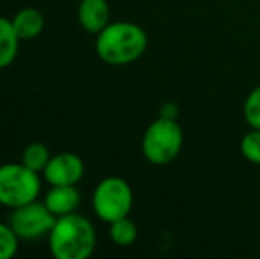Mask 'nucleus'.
<instances>
[{
    "label": "nucleus",
    "mask_w": 260,
    "mask_h": 259,
    "mask_svg": "<svg viewBox=\"0 0 260 259\" xmlns=\"http://www.w3.org/2000/svg\"><path fill=\"white\" fill-rule=\"evenodd\" d=\"M147 32L131 21H110L96 34V53L110 66H126L138 61L147 50Z\"/></svg>",
    "instance_id": "obj_1"
},
{
    "label": "nucleus",
    "mask_w": 260,
    "mask_h": 259,
    "mask_svg": "<svg viewBox=\"0 0 260 259\" xmlns=\"http://www.w3.org/2000/svg\"><path fill=\"white\" fill-rule=\"evenodd\" d=\"M96 243L92 222L76 211L57 217L48 235L50 252L55 259H87L96 250Z\"/></svg>",
    "instance_id": "obj_2"
},
{
    "label": "nucleus",
    "mask_w": 260,
    "mask_h": 259,
    "mask_svg": "<svg viewBox=\"0 0 260 259\" xmlns=\"http://www.w3.org/2000/svg\"><path fill=\"white\" fill-rule=\"evenodd\" d=\"M182 142L184 135L175 118L161 116L145 130L142 138V153L152 165H168L179 156Z\"/></svg>",
    "instance_id": "obj_3"
},
{
    "label": "nucleus",
    "mask_w": 260,
    "mask_h": 259,
    "mask_svg": "<svg viewBox=\"0 0 260 259\" xmlns=\"http://www.w3.org/2000/svg\"><path fill=\"white\" fill-rule=\"evenodd\" d=\"M41 180L39 174L23 163L0 165V204L9 210L39 199Z\"/></svg>",
    "instance_id": "obj_4"
},
{
    "label": "nucleus",
    "mask_w": 260,
    "mask_h": 259,
    "mask_svg": "<svg viewBox=\"0 0 260 259\" xmlns=\"http://www.w3.org/2000/svg\"><path fill=\"white\" fill-rule=\"evenodd\" d=\"M131 208H133V190L122 178L108 176L94 188L92 210L96 217L106 224L127 217Z\"/></svg>",
    "instance_id": "obj_5"
},
{
    "label": "nucleus",
    "mask_w": 260,
    "mask_h": 259,
    "mask_svg": "<svg viewBox=\"0 0 260 259\" xmlns=\"http://www.w3.org/2000/svg\"><path fill=\"white\" fill-rule=\"evenodd\" d=\"M57 217L48 210V206L38 199L23 206L13 208L7 218V224L13 227L20 240H39L48 238Z\"/></svg>",
    "instance_id": "obj_6"
},
{
    "label": "nucleus",
    "mask_w": 260,
    "mask_h": 259,
    "mask_svg": "<svg viewBox=\"0 0 260 259\" xmlns=\"http://www.w3.org/2000/svg\"><path fill=\"white\" fill-rule=\"evenodd\" d=\"M85 174V163L76 153L64 151L53 155L43 170L48 185H78Z\"/></svg>",
    "instance_id": "obj_7"
},
{
    "label": "nucleus",
    "mask_w": 260,
    "mask_h": 259,
    "mask_svg": "<svg viewBox=\"0 0 260 259\" xmlns=\"http://www.w3.org/2000/svg\"><path fill=\"white\" fill-rule=\"evenodd\" d=\"M80 200L82 195L76 185H50V190L45 195V204L55 217L75 213Z\"/></svg>",
    "instance_id": "obj_8"
},
{
    "label": "nucleus",
    "mask_w": 260,
    "mask_h": 259,
    "mask_svg": "<svg viewBox=\"0 0 260 259\" xmlns=\"http://www.w3.org/2000/svg\"><path fill=\"white\" fill-rule=\"evenodd\" d=\"M78 21L89 34H100L110 23V6L106 0H82L78 4Z\"/></svg>",
    "instance_id": "obj_9"
},
{
    "label": "nucleus",
    "mask_w": 260,
    "mask_h": 259,
    "mask_svg": "<svg viewBox=\"0 0 260 259\" xmlns=\"http://www.w3.org/2000/svg\"><path fill=\"white\" fill-rule=\"evenodd\" d=\"M11 20H13L16 34L20 36L21 41L36 39L45 28V16L36 7H25V9L18 11Z\"/></svg>",
    "instance_id": "obj_10"
},
{
    "label": "nucleus",
    "mask_w": 260,
    "mask_h": 259,
    "mask_svg": "<svg viewBox=\"0 0 260 259\" xmlns=\"http://www.w3.org/2000/svg\"><path fill=\"white\" fill-rule=\"evenodd\" d=\"M20 41L21 39L16 34L13 20L0 16V69L14 63L18 48H20Z\"/></svg>",
    "instance_id": "obj_11"
},
{
    "label": "nucleus",
    "mask_w": 260,
    "mask_h": 259,
    "mask_svg": "<svg viewBox=\"0 0 260 259\" xmlns=\"http://www.w3.org/2000/svg\"><path fill=\"white\" fill-rule=\"evenodd\" d=\"M110 238L115 245L119 247H129L137 242L138 238V227L131 218L122 217L119 220H113L110 224Z\"/></svg>",
    "instance_id": "obj_12"
},
{
    "label": "nucleus",
    "mask_w": 260,
    "mask_h": 259,
    "mask_svg": "<svg viewBox=\"0 0 260 259\" xmlns=\"http://www.w3.org/2000/svg\"><path fill=\"white\" fill-rule=\"evenodd\" d=\"M50 158H52V153H50L48 146L43 142H32L25 148L23 155H21V163L39 174L48 165Z\"/></svg>",
    "instance_id": "obj_13"
},
{
    "label": "nucleus",
    "mask_w": 260,
    "mask_h": 259,
    "mask_svg": "<svg viewBox=\"0 0 260 259\" xmlns=\"http://www.w3.org/2000/svg\"><path fill=\"white\" fill-rule=\"evenodd\" d=\"M20 238L7 222H0V259H11L16 256Z\"/></svg>",
    "instance_id": "obj_14"
},
{
    "label": "nucleus",
    "mask_w": 260,
    "mask_h": 259,
    "mask_svg": "<svg viewBox=\"0 0 260 259\" xmlns=\"http://www.w3.org/2000/svg\"><path fill=\"white\" fill-rule=\"evenodd\" d=\"M241 153L250 163L260 165V130L251 128L243 138H241Z\"/></svg>",
    "instance_id": "obj_15"
},
{
    "label": "nucleus",
    "mask_w": 260,
    "mask_h": 259,
    "mask_svg": "<svg viewBox=\"0 0 260 259\" xmlns=\"http://www.w3.org/2000/svg\"><path fill=\"white\" fill-rule=\"evenodd\" d=\"M243 110H244V119H246L248 125L255 130H260V85H257L248 94Z\"/></svg>",
    "instance_id": "obj_16"
}]
</instances>
